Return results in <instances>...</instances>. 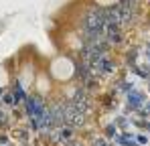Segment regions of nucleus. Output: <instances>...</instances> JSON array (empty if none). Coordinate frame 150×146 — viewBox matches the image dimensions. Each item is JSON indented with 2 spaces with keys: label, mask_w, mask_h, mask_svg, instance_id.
<instances>
[{
  "label": "nucleus",
  "mask_w": 150,
  "mask_h": 146,
  "mask_svg": "<svg viewBox=\"0 0 150 146\" xmlns=\"http://www.w3.org/2000/svg\"><path fill=\"white\" fill-rule=\"evenodd\" d=\"M75 73V65L69 57H57L51 63V77L55 81H69Z\"/></svg>",
  "instance_id": "nucleus-1"
},
{
  "label": "nucleus",
  "mask_w": 150,
  "mask_h": 146,
  "mask_svg": "<svg viewBox=\"0 0 150 146\" xmlns=\"http://www.w3.org/2000/svg\"><path fill=\"white\" fill-rule=\"evenodd\" d=\"M98 4H101V6H112V4H116L118 0H96Z\"/></svg>",
  "instance_id": "nucleus-2"
}]
</instances>
